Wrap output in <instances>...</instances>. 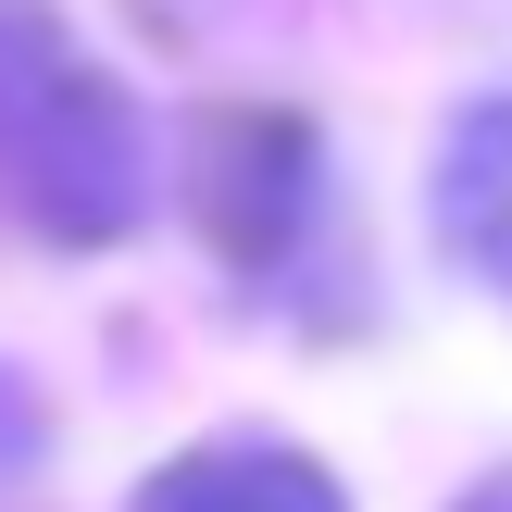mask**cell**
Here are the masks:
<instances>
[{"label": "cell", "instance_id": "2", "mask_svg": "<svg viewBox=\"0 0 512 512\" xmlns=\"http://www.w3.org/2000/svg\"><path fill=\"white\" fill-rule=\"evenodd\" d=\"M138 512H350V500H338V475H325L313 450H288V438H213V450H188V463L150 475Z\"/></svg>", "mask_w": 512, "mask_h": 512}, {"label": "cell", "instance_id": "3", "mask_svg": "<svg viewBox=\"0 0 512 512\" xmlns=\"http://www.w3.org/2000/svg\"><path fill=\"white\" fill-rule=\"evenodd\" d=\"M438 238L463 250V275H488L512 300V100H475L438 150Z\"/></svg>", "mask_w": 512, "mask_h": 512}, {"label": "cell", "instance_id": "4", "mask_svg": "<svg viewBox=\"0 0 512 512\" xmlns=\"http://www.w3.org/2000/svg\"><path fill=\"white\" fill-rule=\"evenodd\" d=\"M463 512H512V463H500V475H488V488H475Z\"/></svg>", "mask_w": 512, "mask_h": 512}, {"label": "cell", "instance_id": "1", "mask_svg": "<svg viewBox=\"0 0 512 512\" xmlns=\"http://www.w3.org/2000/svg\"><path fill=\"white\" fill-rule=\"evenodd\" d=\"M0 200L63 250L150 213V125L50 0H0Z\"/></svg>", "mask_w": 512, "mask_h": 512}]
</instances>
